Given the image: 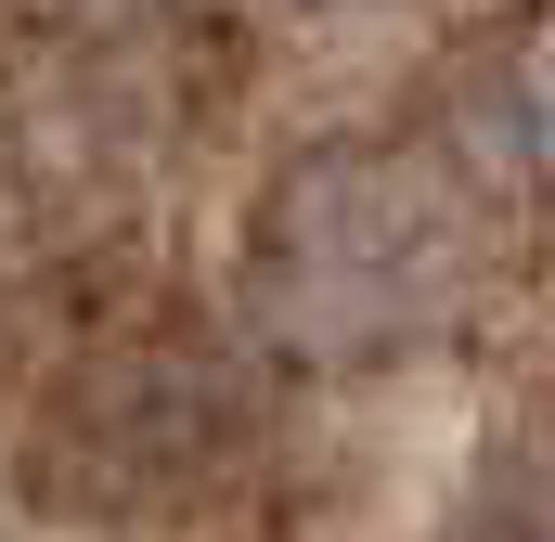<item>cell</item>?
I'll return each instance as SVG.
<instances>
[]
</instances>
